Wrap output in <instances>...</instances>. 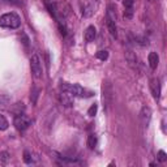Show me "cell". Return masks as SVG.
<instances>
[{
  "mask_svg": "<svg viewBox=\"0 0 167 167\" xmlns=\"http://www.w3.org/2000/svg\"><path fill=\"white\" fill-rule=\"evenodd\" d=\"M21 25V18L18 15L11 12V13H5L0 17V26L7 28V29H17Z\"/></svg>",
  "mask_w": 167,
  "mask_h": 167,
  "instance_id": "1",
  "label": "cell"
},
{
  "mask_svg": "<svg viewBox=\"0 0 167 167\" xmlns=\"http://www.w3.org/2000/svg\"><path fill=\"white\" fill-rule=\"evenodd\" d=\"M9 159H11V157H9L8 152H2L0 153V163L2 165H7L9 162Z\"/></svg>",
  "mask_w": 167,
  "mask_h": 167,
  "instance_id": "14",
  "label": "cell"
},
{
  "mask_svg": "<svg viewBox=\"0 0 167 167\" xmlns=\"http://www.w3.org/2000/svg\"><path fill=\"white\" fill-rule=\"evenodd\" d=\"M112 97H114L112 85L108 81H106L103 84V102H104V106H106V110H108L111 103H112Z\"/></svg>",
  "mask_w": 167,
  "mask_h": 167,
  "instance_id": "6",
  "label": "cell"
},
{
  "mask_svg": "<svg viewBox=\"0 0 167 167\" xmlns=\"http://www.w3.org/2000/svg\"><path fill=\"white\" fill-rule=\"evenodd\" d=\"M8 127H9L8 120L3 115H0V131H5V129H8Z\"/></svg>",
  "mask_w": 167,
  "mask_h": 167,
  "instance_id": "15",
  "label": "cell"
},
{
  "mask_svg": "<svg viewBox=\"0 0 167 167\" xmlns=\"http://www.w3.org/2000/svg\"><path fill=\"white\" fill-rule=\"evenodd\" d=\"M150 90H152V94L156 99H159L160 97V84H159V80L158 78H153L150 81Z\"/></svg>",
  "mask_w": 167,
  "mask_h": 167,
  "instance_id": "8",
  "label": "cell"
},
{
  "mask_svg": "<svg viewBox=\"0 0 167 167\" xmlns=\"http://www.w3.org/2000/svg\"><path fill=\"white\" fill-rule=\"evenodd\" d=\"M95 56L99 59V60H103V61H104V60H107V59H108V51H106V50H101V51H98V52H97Z\"/></svg>",
  "mask_w": 167,
  "mask_h": 167,
  "instance_id": "16",
  "label": "cell"
},
{
  "mask_svg": "<svg viewBox=\"0 0 167 167\" xmlns=\"http://www.w3.org/2000/svg\"><path fill=\"white\" fill-rule=\"evenodd\" d=\"M133 7V0H124V8H132Z\"/></svg>",
  "mask_w": 167,
  "mask_h": 167,
  "instance_id": "22",
  "label": "cell"
},
{
  "mask_svg": "<svg viewBox=\"0 0 167 167\" xmlns=\"http://www.w3.org/2000/svg\"><path fill=\"white\" fill-rule=\"evenodd\" d=\"M147 60H149V65H150L152 69H157L158 63H159V56H158V54H157V52H150Z\"/></svg>",
  "mask_w": 167,
  "mask_h": 167,
  "instance_id": "12",
  "label": "cell"
},
{
  "mask_svg": "<svg viewBox=\"0 0 167 167\" xmlns=\"http://www.w3.org/2000/svg\"><path fill=\"white\" fill-rule=\"evenodd\" d=\"M125 59H127V61H128V64L131 65L133 69H136V68H137V56H136V55L132 52V51H127L125 52Z\"/></svg>",
  "mask_w": 167,
  "mask_h": 167,
  "instance_id": "10",
  "label": "cell"
},
{
  "mask_svg": "<svg viewBox=\"0 0 167 167\" xmlns=\"http://www.w3.org/2000/svg\"><path fill=\"white\" fill-rule=\"evenodd\" d=\"M124 17L125 18H132L133 17V8H125V11H124Z\"/></svg>",
  "mask_w": 167,
  "mask_h": 167,
  "instance_id": "20",
  "label": "cell"
},
{
  "mask_svg": "<svg viewBox=\"0 0 167 167\" xmlns=\"http://www.w3.org/2000/svg\"><path fill=\"white\" fill-rule=\"evenodd\" d=\"M95 35H97L95 28L93 25H90L88 29H86V32H85V41L86 42H93L95 39Z\"/></svg>",
  "mask_w": 167,
  "mask_h": 167,
  "instance_id": "11",
  "label": "cell"
},
{
  "mask_svg": "<svg viewBox=\"0 0 167 167\" xmlns=\"http://www.w3.org/2000/svg\"><path fill=\"white\" fill-rule=\"evenodd\" d=\"M147 2H154V0H147Z\"/></svg>",
  "mask_w": 167,
  "mask_h": 167,
  "instance_id": "23",
  "label": "cell"
},
{
  "mask_svg": "<svg viewBox=\"0 0 167 167\" xmlns=\"http://www.w3.org/2000/svg\"><path fill=\"white\" fill-rule=\"evenodd\" d=\"M166 159H167L166 153L163 150H159L158 152V160H159V162H166Z\"/></svg>",
  "mask_w": 167,
  "mask_h": 167,
  "instance_id": "19",
  "label": "cell"
},
{
  "mask_svg": "<svg viewBox=\"0 0 167 167\" xmlns=\"http://www.w3.org/2000/svg\"><path fill=\"white\" fill-rule=\"evenodd\" d=\"M106 21H107V29L110 34L116 38L117 37V28H116V15H115V11H114V7L110 5L108 7V11H107V16H106Z\"/></svg>",
  "mask_w": 167,
  "mask_h": 167,
  "instance_id": "3",
  "label": "cell"
},
{
  "mask_svg": "<svg viewBox=\"0 0 167 167\" xmlns=\"http://www.w3.org/2000/svg\"><path fill=\"white\" fill-rule=\"evenodd\" d=\"M140 119H141V123L144 127H147L149 123L152 120V110L147 107V106H144L141 108V112H140Z\"/></svg>",
  "mask_w": 167,
  "mask_h": 167,
  "instance_id": "7",
  "label": "cell"
},
{
  "mask_svg": "<svg viewBox=\"0 0 167 167\" xmlns=\"http://www.w3.org/2000/svg\"><path fill=\"white\" fill-rule=\"evenodd\" d=\"M30 67H32V73L35 78H42L43 76V69H42V63L41 59L37 54H34L32 59H30Z\"/></svg>",
  "mask_w": 167,
  "mask_h": 167,
  "instance_id": "4",
  "label": "cell"
},
{
  "mask_svg": "<svg viewBox=\"0 0 167 167\" xmlns=\"http://www.w3.org/2000/svg\"><path fill=\"white\" fill-rule=\"evenodd\" d=\"M60 102L61 104H64L65 107H71L73 104V97L68 91H61L60 94Z\"/></svg>",
  "mask_w": 167,
  "mask_h": 167,
  "instance_id": "9",
  "label": "cell"
},
{
  "mask_svg": "<svg viewBox=\"0 0 167 167\" xmlns=\"http://www.w3.org/2000/svg\"><path fill=\"white\" fill-rule=\"evenodd\" d=\"M24 160H25V163H28V165L34 163L33 156H32V154H30L29 152H25V153H24Z\"/></svg>",
  "mask_w": 167,
  "mask_h": 167,
  "instance_id": "17",
  "label": "cell"
},
{
  "mask_svg": "<svg viewBox=\"0 0 167 167\" xmlns=\"http://www.w3.org/2000/svg\"><path fill=\"white\" fill-rule=\"evenodd\" d=\"M97 110H98V106H97V104H95V103H94V104H91L90 108L88 110V115H89V116H94V115L97 114Z\"/></svg>",
  "mask_w": 167,
  "mask_h": 167,
  "instance_id": "18",
  "label": "cell"
},
{
  "mask_svg": "<svg viewBox=\"0 0 167 167\" xmlns=\"http://www.w3.org/2000/svg\"><path fill=\"white\" fill-rule=\"evenodd\" d=\"M97 145V136L95 134H89V137H88V146H89V149H94Z\"/></svg>",
  "mask_w": 167,
  "mask_h": 167,
  "instance_id": "13",
  "label": "cell"
},
{
  "mask_svg": "<svg viewBox=\"0 0 167 167\" xmlns=\"http://www.w3.org/2000/svg\"><path fill=\"white\" fill-rule=\"evenodd\" d=\"M60 89L63 91H68L73 97H90V95H93V93L86 91L82 86H80L78 84H67V82H63L60 85Z\"/></svg>",
  "mask_w": 167,
  "mask_h": 167,
  "instance_id": "2",
  "label": "cell"
},
{
  "mask_svg": "<svg viewBox=\"0 0 167 167\" xmlns=\"http://www.w3.org/2000/svg\"><path fill=\"white\" fill-rule=\"evenodd\" d=\"M38 93H39V89H35V90L33 91V98H30L33 103H35V102H37V98H38Z\"/></svg>",
  "mask_w": 167,
  "mask_h": 167,
  "instance_id": "21",
  "label": "cell"
},
{
  "mask_svg": "<svg viewBox=\"0 0 167 167\" xmlns=\"http://www.w3.org/2000/svg\"><path fill=\"white\" fill-rule=\"evenodd\" d=\"M30 124H32V121H30V119L26 116V115H22V114H18L16 117H15V127L17 131H26V129L30 127Z\"/></svg>",
  "mask_w": 167,
  "mask_h": 167,
  "instance_id": "5",
  "label": "cell"
}]
</instances>
